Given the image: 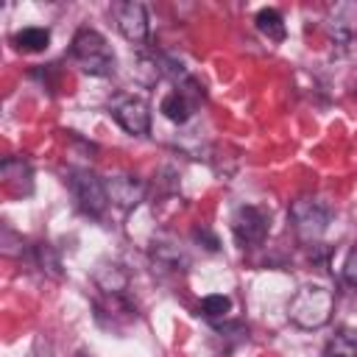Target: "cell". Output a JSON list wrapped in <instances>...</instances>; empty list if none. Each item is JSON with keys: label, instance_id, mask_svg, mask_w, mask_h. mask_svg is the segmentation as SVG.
<instances>
[{"label": "cell", "instance_id": "obj_19", "mask_svg": "<svg viewBox=\"0 0 357 357\" xmlns=\"http://www.w3.org/2000/svg\"><path fill=\"white\" fill-rule=\"evenodd\" d=\"M343 282L351 284V287H357V245L343 259Z\"/></svg>", "mask_w": 357, "mask_h": 357}, {"label": "cell", "instance_id": "obj_8", "mask_svg": "<svg viewBox=\"0 0 357 357\" xmlns=\"http://www.w3.org/2000/svg\"><path fill=\"white\" fill-rule=\"evenodd\" d=\"M112 11H114V20H117L123 39H128L131 45H142L148 39V11L142 3H134V0L114 3Z\"/></svg>", "mask_w": 357, "mask_h": 357}, {"label": "cell", "instance_id": "obj_11", "mask_svg": "<svg viewBox=\"0 0 357 357\" xmlns=\"http://www.w3.org/2000/svg\"><path fill=\"white\" fill-rule=\"evenodd\" d=\"M3 187L14 195H31L33 192V170L25 159H6L3 162Z\"/></svg>", "mask_w": 357, "mask_h": 357}, {"label": "cell", "instance_id": "obj_2", "mask_svg": "<svg viewBox=\"0 0 357 357\" xmlns=\"http://www.w3.org/2000/svg\"><path fill=\"white\" fill-rule=\"evenodd\" d=\"M73 56L89 75H112L114 73V53L106 36L95 28H78L73 36Z\"/></svg>", "mask_w": 357, "mask_h": 357}, {"label": "cell", "instance_id": "obj_17", "mask_svg": "<svg viewBox=\"0 0 357 357\" xmlns=\"http://www.w3.org/2000/svg\"><path fill=\"white\" fill-rule=\"evenodd\" d=\"M198 310H201V315H204V318L218 321V318H226V315H229V310H231V298H229V296H223V293H209V296H204V298H201Z\"/></svg>", "mask_w": 357, "mask_h": 357}, {"label": "cell", "instance_id": "obj_18", "mask_svg": "<svg viewBox=\"0 0 357 357\" xmlns=\"http://www.w3.org/2000/svg\"><path fill=\"white\" fill-rule=\"evenodd\" d=\"M36 257H39L42 271H47L50 276H59V259H56V254L50 251V245H47V243L36 245Z\"/></svg>", "mask_w": 357, "mask_h": 357}, {"label": "cell", "instance_id": "obj_15", "mask_svg": "<svg viewBox=\"0 0 357 357\" xmlns=\"http://www.w3.org/2000/svg\"><path fill=\"white\" fill-rule=\"evenodd\" d=\"M153 259L162 262V265H167V268H176V271H181L187 265L184 251L178 248V243L173 237H156L153 240Z\"/></svg>", "mask_w": 357, "mask_h": 357}, {"label": "cell", "instance_id": "obj_3", "mask_svg": "<svg viewBox=\"0 0 357 357\" xmlns=\"http://www.w3.org/2000/svg\"><path fill=\"white\" fill-rule=\"evenodd\" d=\"M332 220V209L318 198H298L290 204V223L301 243H318Z\"/></svg>", "mask_w": 357, "mask_h": 357}, {"label": "cell", "instance_id": "obj_1", "mask_svg": "<svg viewBox=\"0 0 357 357\" xmlns=\"http://www.w3.org/2000/svg\"><path fill=\"white\" fill-rule=\"evenodd\" d=\"M335 310V293L324 284H304L287 301V318L298 329H321L329 324Z\"/></svg>", "mask_w": 357, "mask_h": 357}, {"label": "cell", "instance_id": "obj_4", "mask_svg": "<svg viewBox=\"0 0 357 357\" xmlns=\"http://www.w3.org/2000/svg\"><path fill=\"white\" fill-rule=\"evenodd\" d=\"M67 187L78 204L81 212L100 218L109 206V192H106V181L100 176H95L92 170H70L67 176Z\"/></svg>", "mask_w": 357, "mask_h": 357}, {"label": "cell", "instance_id": "obj_13", "mask_svg": "<svg viewBox=\"0 0 357 357\" xmlns=\"http://www.w3.org/2000/svg\"><path fill=\"white\" fill-rule=\"evenodd\" d=\"M11 42H14V47L22 50V53H42V50H47V45H50V31L31 25V28L17 31V33L11 36Z\"/></svg>", "mask_w": 357, "mask_h": 357}, {"label": "cell", "instance_id": "obj_7", "mask_svg": "<svg viewBox=\"0 0 357 357\" xmlns=\"http://www.w3.org/2000/svg\"><path fill=\"white\" fill-rule=\"evenodd\" d=\"M268 229H271V218L262 206L245 204V206H237V212L231 215V231H234V240L243 248L245 245H259L268 237Z\"/></svg>", "mask_w": 357, "mask_h": 357}, {"label": "cell", "instance_id": "obj_20", "mask_svg": "<svg viewBox=\"0 0 357 357\" xmlns=\"http://www.w3.org/2000/svg\"><path fill=\"white\" fill-rule=\"evenodd\" d=\"M192 237H195L198 243H204V248H206V251H218V248H220L218 237H215V234H212L206 226H198V229L192 231Z\"/></svg>", "mask_w": 357, "mask_h": 357}, {"label": "cell", "instance_id": "obj_14", "mask_svg": "<svg viewBox=\"0 0 357 357\" xmlns=\"http://www.w3.org/2000/svg\"><path fill=\"white\" fill-rule=\"evenodd\" d=\"M324 354H329V357H357V326H340L329 337Z\"/></svg>", "mask_w": 357, "mask_h": 357}, {"label": "cell", "instance_id": "obj_21", "mask_svg": "<svg viewBox=\"0 0 357 357\" xmlns=\"http://www.w3.org/2000/svg\"><path fill=\"white\" fill-rule=\"evenodd\" d=\"M324 357H329V354H324Z\"/></svg>", "mask_w": 357, "mask_h": 357}, {"label": "cell", "instance_id": "obj_12", "mask_svg": "<svg viewBox=\"0 0 357 357\" xmlns=\"http://www.w3.org/2000/svg\"><path fill=\"white\" fill-rule=\"evenodd\" d=\"M95 284L106 293V296H123L126 293V287H128V273L120 268V265H100L98 271H95Z\"/></svg>", "mask_w": 357, "mask_h": 357}, {"label": "cell", "instance_id": "obj_16", "mask_svg": "<svg viewBox=\"0 0 357 357\" xmlns=\"http://www.w3.org/2000/svg\"><path fill=\"white\" fill-rule=\"evenodd\" d=\"M254 22H257V28H259V33H265L268 39H273V42H282L284 39V20H282V14L276 11V8H259L257 11V17H254Z\"/></svg>", "mask_w": 357, "mask_h": 357}, {"label": "cell", "instance_id": "obj_6", "mask_svg": "<svg viewBox=\"0 0 357 357\" xmlns=\"http://www.w3.org/2000/svg\"><path fill=\"white\" fill-rule=\"evenodd\" d=\"M201 100H204V86L187 75V78L178 81V86H176L170 95L162 98L159 112H162L170 123H178V126H181V123H187V120L192 117V112H195V106H198Z\"/></svg>", "mask_w": 357, "mask_h": 357}, {"label": "cell", "instance_id": "obj_5", "mask_svg": "<svg viewBox=\"0 0 357 357\" xmlns=\"http://www.w3.org/2000/svg\"><path fill=\"white\" fill-rule=\"evenodd\" d=\"M109 109H112V117L117 120V126L123 131H128L134 137H145L151 131V106L145 98L120 92L112 98Z\"/></svg>", "mask_w": 357, "mask_h": 357}, {"label": "cell", "instance_id": "obj_10", "mask_svg": "<svg viewBox=\"0 0 357 357\" xmlns=\"http://www.w3.org/2000/svg\"><path fill=\"white\" fill-rule=\"evenodd\" d=\"M326 33L335 42H351L357 36V0H340L326 11Z\"/></svg>", "mask_w": 357, "mask_h": 357}, {"label": "cell", "instance_id": "obj_9", "mask_svg": "<svg viewBox=\"0 0 357 357\" xmlns=\"http://www.w3.org/2000/svg\"><path fill=\"white\" fill-rule=\"evenodd\" d=\"M106 192H109V204L120 206V209H134L145 192H148V184L139 178V176H131V173H117L112 178H106Z\"/></svg>", "mask_w": 357, "mask_h": 357}]
</instances>
